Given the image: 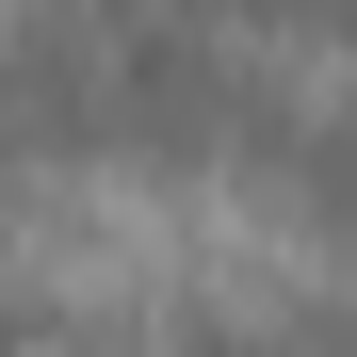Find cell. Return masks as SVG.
Wrapping results in <instances>:
<instances>
[{
	"label": "cell",
	"mask_w": 357,
	"mask_h": 357,
	"mask_svg": "<svg viewBox=\"0 0 357 357\" xmlns=\"http://www.w3.org/2000/svg\"><path fill=\"white\" fill-rule=\"evenodd\" d=\"M292 357H357V325H325V341H292Z\"/></svg>",
	"instance_id": "cell-1"
}]
</instances>
